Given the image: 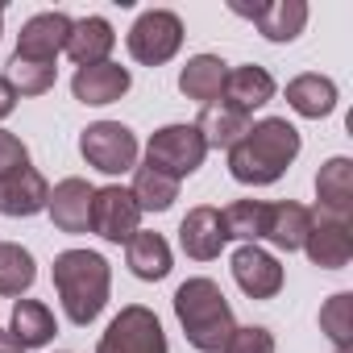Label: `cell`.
I'll return each instance as SVG.
<instances>
[{
    "mask_svg": "<svg viewBox=\"0 0 353 353\" xmlns=\"http://www.w3.org/2000/svg\"><path fill=\"white\" fill-rule=\"evenodd\" d=\"M299 129L287 117H266L258 125H250V133L229 150V174L237 183L250 188H266L274 179H283V170L299 158Z\"/></svg>",
    "mask_w": 353,
    "mask_h": 353,
    "instance_id": "6da1fadb",
    "label": "cell"
},
{
    "mask_svg": "<svg viewBox=\"0 0 353 353\" xmlns=\"http://www.w3.org/2000/svg\"><path fill=\"white\" fill-rule=\"evenodd\" d=\"M108 287H112V270L100 254L92 250H63L54 258V291L63 299V312L71 324L88 328L104 303H108Z\"/></svg>",
    "mask_w": 353,
    "mask_h": 353,
    "instance_id": "7a4b0ae2",
    "label": "cell"
},
{
    "mask_svg": "<svg viewBox=\"0 0 353 353\" xmlns=\"http://www.w3.org/2000/svg\"><path fill=\"white\" fill-rule=\"evenodd\" d=\"M174 316H179V324L188 332V345L200 353H221L237 328L233 307L212 279H188L174 291Z\"/></svg>",
    "mask_w": 353,
    "mask_h": 353,
    "instance_id": "3957f363",
    "label": "cell"
},
{
    "mask_svg": "<svg viewBox=\"0 0 353 353\" xmlns=\"http://www.w3.org/2000/svg\"><path fill=\"white\" fill-rule=\"evenodd\" d=\"M204 158H208V145H204L196 125H166L145 145V166L166 174V179H174V183H179L183 174H196L204 166Z\"/></svg>",
    "mask_w": 353,
    "mask_h": 353,
    "instance_id": "277c9868",
    "label": "cell"
},
{
    "mask_svg": "<svg viewBox=\"0 0 353 353\" xmlns=\"http://www.w3.org/2000/svg\"><path fill=\"white\" fill-rule=\"evenodd\" d=\"M79 154L88 158V166H96L104 174H125L137 166V137L121 121H96L83 129Z\"/></svg>",
    "mask_w": 353,
    "mask_h": 353,
    "instance_id": "5b68a950",
    "label": "cell"
},
{
    "mask_svg": "<svg viewBox=\"0 0 353 353\" xmlns=\"http://www.w3.org/2000/svg\"><path fill=\"white\" fill-rule=\"evenodd\" d=\"M183 46V21L174 17L170 9H150L133 21L129 30V54L145 67H162L179 54Z\"/></svg>",
    "mask_w": 353,
    "mask_h": 353,
    "instance_id": "8992f818",
    "label": "cell"
},
{
    "mask_svg": "<svg viewBox=\"0 0 353 353\" xmlns=\"http://www.w3.org/2000/svg\"><path fill=\"white\" fill-rule=\"evenodd\" d=\"M96 353H166V332H162V324H158V316L150 307L129 303L108 324Z\"/></svg>",
    "mask_w": 353,
    "mask_h": 353,
    "instance_id": "52a82bcc",
    "label": "cell"
},
{
    "mask_svg": "<svg viewBox=\"0 0 353 353\" xmlns=\"http://www.w3.org/2000/svg\"><path fill=\"white\" fill-rule=\"evenodd\" d=\"M137 221H141V208L125 188H96V196H92V233L121 245L137 233Z\"/></svg>",
    "mask_w": 353,
    "mask_h": 353,
    "instance_id": "ba28073f",
    "label": "cell"
},
{
    "mask_svg": "<svg viewBox=\"0 0 353 353\" xmlns=\"http://www.w3.org/2000/svg\"><path fill=\"white\" fill-rule=\"evenodd\" d=\"M303 254L312 258V266L324 270H341L353 258V229L349 221H336L328 212H312V229L303 237Z\"/></svg>",
    "mask_w": 353,
    "mask_h": 353,
    "instance_id": "9c48e42d",
    "label": "cell"
},
{
    "mask_svg": "<svg viewBox=\"0 0 353 353\" xmlns=\"http://www.w3.org/2000/svg\"><path fill=\"white\" fill-rule=\"evenodd\" d=\"M71 17L67 13H38L21 26L17 34V59L26 63H54L63 50H67V38H71Z\"/></svg>",
    "mask_w": 353,
    "mask_h": 353,
    "instance_id": "30bf717a",
    "label": "cell"
},
{
    "mask_svg": "<svg viewBox=\"0 0 353 353\" xmlns=\"http://www.w3.org/2000/svg\"><path fill=\"white\" fill-rule=\"evenodd\" d=\"M233 279L250 299H274L283 291V266L262 245H241L233 254Z\"/></svg>",
    "mask_w": 353,
    "mask_h": 353,
    "instance_id": "8fae6325",
    "label": "cell"
},
{
    "mask_svg": "<svg viewBox=\"0 0 353 353\" xmlns=\"http://www.w3.org/2000/svg\"><path fill=\"white\" fill-rule=\"evenodd\" d=\"M92 196H96V188L88 183V179H63L54 192H50V221H54V229H63V233H88L92 229Z\"/></svg>",
    "mask_w": 353,
    "mask_h": 353,
    "instance_id": "7c38bea8",
    "label": "cell"
},
{
    "mask_svg": "<svg viewBox=\"0 0 353 353\" xmlns=\"http://www.w3.org/2000/svg\"><path fill=\"white\" fill-rule=\"evenodd\" d=\"M233 13L250 17L266 42H295L303 34V26H307V5L303 0H279V5H254V9L233 5Z\"/></svg>",
    "mask_w": 353,
    "mask_h": 353,
    "instance_id": "4fadbf2b",
    "label": "cell"
},
{
    "mask_svg": "<svg viewBox=\"0 0 353 353\" xmlns=\"http://www.w3.org/2000/svg\"><path fill=\"white\" fill-rule=\"evenodd\" d=\"M225 241H229V237H225L221 212L208 208V204L192 208V212L183 216V225H179V245H183V254L196 258V262H212V258H221Z\"/></svg>",
    "mask_w": 353,
    "mask_h": 353,
    "instance_id": "5bb4252c",
    "label": "cell"
},
{
    "mask_svg": "<svg viewBox=\"0 0 353 353\" xmlns=\"http://www.w3.org/2000/svg\"><path fill=\"white\" fill-rule=\"evenodd\" d=\"M46 204H50V188L34 166H21L9 179H0V212L5 216H38Z\"/></svg>",
    "mask_w": 353,
    "mask_h": 353,
    "instance_id": "9a60e30c",
    "label": "cell"
},
{
    "mask_svg": "<svg viewBox=\"0 0 353 353\" xmlns=\"http://www.w3.org/2000/svg\"><path fill=\"white\" fill-rule=\"evenodd\" d=\"M316 212H328L336 221L353 216V162L349 158H328L316 174Z\"/></svg>",
    "mask_w": 353,
    "mask_h": 353,
    "instance_id": "2e32d148",
    "label": "cell"
},
{
    "mask_svg": "<svg viewBox=\"0 0 353 353\" xmlns=\"http://www.w3.org/2000/svg\"><path fill=\"white\" fill-rule=\"evenodd\" d=\"M129 71L125 67H117V63H96V67H79L75 71V79H71V92H75V100H83V104H112V100H121L125 92H129Z\"/></svg>",
    "mask_w": 353,
    "mask_h": 353,
    "instance_id": "e0dca14e",
    "label": "cell"
},
{
    "mask_svg": "<svg viewBox=\"0 0 353 353\" xmlns=\"http://www.w3.org/2000/svg\"><path fill=\"white\" fill-rule=\"evenodd\" d=\"M225 100L221 104H229V108H237V112H254V108H262V104H270L274 100V79H270V71L266 67H233L229 75H225V92H221Z\"/></svg>",
    "mask_w": 353,
    "mask_h": 353,
    "instance_id": "ac0fdd59",
    "label": "cell"
},
{
    "mask_svg": "<svg viewBox=\"0 0 353 353\" xmlns=\"http://www.w3.org/2000/svg\"><path fill=\"white\" fill-rule=\"evenodd\" d=\"M225 75H229V67H225L216 54H196V59H188V67L179 71V92H183L188 100H196V104L208 108V104L221 100Z\"/></svg>",
    "mask_w": 353,
    "mask_h": 353,
    "instance_id": "d6986e66",
    "label": "cell"
},
{
    "mask_svg": "<svg viewBox=\"0 0 353 353\" xmlns=\"http://www.w3.org/2000/svg\"><path fill=\"white\" fill-rule=\"evenodd\" d=\"M117 46V34L104 17H83L71 26V38H67V54L79 63V67H96V63H108V50Z\"/></svg>",
    "mask_w": 353,
    "mask_h": 353,
    "instance_id": "ffe728a7",
    "label": "cell"
},
{
    "mask_svg": "<svg viewBox=\"0 0 353 353\" xmlns=\"http://www.w3.org/2000/svg\"><path fill=\"white\" fill-rule=\"evenodd\" d=\"M312 229V212L295 200H283V204H266V241H274L279 250H303V237Z\"/></svg>",
    "mask_w": 353,
    "mask_h": 353,
    "instance_id": "44dd1931",
    "label": "cell"
},
{
    "mask_svg": "<svg viewBox=\"0 0 353 353\" xmlns=\"http://www.w3.org/2000/svg\"><path fill=\"white\" fill-rule=\"evenodd\" d=\"M125 258H129V270L145 283H162L170 274V245L162 233H133L125 241Z\"/></svg>",
    "mask_w": 353,
    "mask_h": 353,
    "instance_id": "7402d4cb",
    "label": "cell"
},
{
    "mask_svg": "<svg viewBox=\"0 0 353 353\" xmlns=\"http://www.w3.org/2000/svg\"><path fill=\"white\" fill-rule=\"evenodd\" d=\"M287 104L307 117V121H320L336 108V83L328 75H295L287 83Z\"/></svg>",
    "mask_w": 353,
    "mask_h": 353,
    "instance_id": "603a6c76",
    "label": "cell"
},
{
    "mask_svg": "<svg viewBox=\"0 0 353 353\" xmlns=\"http://www.w3.org/2000/svg\"><path fill=\"white\" fill-rule=\"evenodd\" d=\"M196 129H200V137H204L208 150H233L250 133V117L237 112V108H229V104H208L200 112Z\"/></svg>",
    "mask_w": 353,
    "mask_h": 353,
    "instance_id": "cb8c5ba5",
    "label": "cell"
},
{
    "mask_svg": "<svg viewBox=\"0 0 353 353\" xmlns=\"http://www.w3.org/2000/svg\"><path fill=\"white\" fill-rule=\"evenodd\" d=\"M9 332L21 341V349H42V345L54 341L59 324H54V312H50L46 303H38V299H17Z\"/></svg>",
    "mask_w": 353,
    "mask_h": 353,
    "instance_id": "d4e9b609",
    "label": "cell"
},
{
    "mask_svg": "<svg viewBox=\"0 0 353 353\" xmlns=\"http://www.w3.org/2000/svg\"><path fill=\"white\" fill-rule=\"evenodd\" d=\"M38 279L34 254L17 241H0V295H26Z\"/></svg>",
    "mask_w": 353,
    "mask_h": 353,
    "instance_id": "484cf974",
    "label": "cell"
},
{
    "mask_svg": "<svg viewBox=\"0 0 353 353\" xmlns=\"http://www.w3.org/2000/svg\"><path fill=\"white\" fill-rule=\"evenodd\" d=\"M129 196L137 200L141 212H166L174 200H179V183L166 179V174H158V170H150V166H133Z\"/></svg>",
    "mask_w": 353,
    "mask_h": 353,
    "instance_id": "4316f807",
    "label": "cell"
},
{
    "mask_svg": "<svg viewBox=\"0 0 353 353\" xmlns=\"http://www.w3.org/2000/svg\"><path fill=\"white\" fill-rule=\"evenodd\" d=\"M221 225H225V237L229 241H245V245H258V237L266 233V204L262 200H237L221 212Z\"/></svg>",
    "mask_w": 353,
    "mask_h": 353,
    "instance_id": "83f0119b",
    "label": "cell"
},
{
    "mask_svg": "<svg viewBox=\"0 0 353 353\" xmlns=\"http://www.w3.org/2000/svg\"><path fill=\"white\" fill-rule=\"evenodd\" d=\"M54 75H59L54 63H26L17 54L9 59V83H13L17 96H42V92H50Z\"/></svg>",
    "mask_w": 353,
    "mask_h": 353,
    "instance_id": "f1b7e54d",
    "label": "cell"
},
{
    "mask_svg": "<svg viewBox=\"0 0 353 353\" xmlns=\"http://www.w3.org/2000/svg\"><path fill=\"white\" fill-rule=\"evenodd\" d=\"M320 328L336 341V349H349V341H353V295L349 291L332 295L320 307Z\"/></svg>",
    "mask_w": 353,
    "mask_h": 353,
    "instance_id": "f546056e",
    "label": "cell"
},
{
    "mask_svg": "<svg viewBox=\"0 0 353 353\" xmlns=\"http://www.w3.org/2000/svg\"><path fill=\"white\" fill-rule=\"evenodd\" d=\"M225 353H274V336L262 324H245V328H233V336L225 341Z\"/></svg>",
    "mask_w": 353,
    "mask_h": 353,
    "instance_id": "4dcf8cb0",
    "label": "cell"
},
{
    "mask_svg": "<svg viewBox=\"0 0 353 353\" xmlns=\"http://www.w3.org/2000/svg\"><path fill=\"white\" fill-rule=\"evenodd\" d=\"M21 166H30L26 141H21L17 133H9V129H0V179H9V174L21 170Z\"/></svg>",
    "mask_w": 353,
    "mask_h": 353,
    "instance_id": "1f68e13d",
    "label": "cell"
},
{
    "mask_svg": "<svg viewBox=\"0 0 353 353\" xmlns=\"http://www.w3.org/2000/svg\"><path fill=\"white\" fill-rule=\"evenodd\" d=\"M13 108H17V92H13V83H9V79H0V121H5Z\"/></svg>",
    "mask_w": 353,
    "mask_h": 353,
    "instance_id": "d6a6232c",
    "label": "cell"
},
{
    "mask_svg": "<svg viewBox=\"0 0 353 353\" xmlns=\"http://www.w3.org/2000/svg\"><path fill=\"white\" fill-rule=\"evenodd\" d=\"M0 353H26V349H21V341L13 332H0Z\"/></svg>",
    "mask_w": 353,
    "mask_h": 353,
    "instance_id": "836d02e7",
    "label": "cell"
},
{
    "mask_svg": "<svg viewBox=\"0 0 353 353\" xmlns=\"http://www.w3.org/2000/svg\"><path fill=\"white\" fill-rule=\"evenodd\" d=\"M0 26H5V9H0Z\"/></svg>",
    "mask_w": 353,
    "mask_h": 353,
    "instance_id": "e575fe53",
    "label": "cell"
},
{
    "mask_svg": "<svg viewBox=\"0 0 353 353\" xmlns=\"http://www.w3.org/2000/svg\"><path fill=\"white\" fill-rule=\"evenodd\" d=\"M336 353H349V349H336Z\"/></svg>",
    "mask_w": 353,
    "mask_h": 353,
    "instance_id": "d590c367",
    "label": "cell"
}]
</instances>
